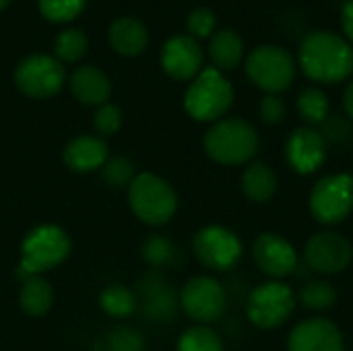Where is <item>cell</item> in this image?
I'll return each instance as SVG.
<instances>
[{"instance_id": "8d00e7d4", "label": "cell", "mask_w": 353, "mask_h": 351, "mask_svg": "<svg viewBox=\"0 0 353 351\" xmlns=\"http://www.w3.org/2000/svg\"><path fill=\"white\" fill-rule=\"evenodd\" d=\"M341 25H343L347 41L353 43V0H347L341 8Z\"/></svg>"}, {"instance_id": "2e32d148", "label": "cell", "mask_w": 353, "mask_h": 351, "mask_svg": "<svg viewBox=\"0 0 353 351\" xmlns=\"http://www.w3.org/2000/svg\"><path fill=\"white\" fill-rule=\"evenodd\" d=\"M288 351H345V339L335 323L314 317L292 329L288 337Z\"/></svg>"}, {"instance_id": "4dcf8cb0", "label": "cell", "mask_w": 353, "mask_h": 351, "mask_svg": "<svg viewBox=\"0 0 353 351\" xmlns=\"http://www.w3.org/2000/svg\"><path fill=\"white\" fill-rule=\"evenodd\" d=\"M87 0H39V12L52 23H66L77 19Z\"/></svg>"}, {"instance_id": "9a60e30c", "label": "cell", "mask_w": 353, "mask_h": 351, "mask_svg": "<svg viewBox=\"0 0 353 351\" xmlns=\"http://www.w3.org/2000/svg\"><path fill=\"white\" fill-rule=\"evenodd\" d=\"M327 159V141L314 126L296 128L285 141V161L288 166L300 174H314Z\"/></svg>"}, {"instance_id": "3957f363", "label": "cell", "mask_w": 353, "mask_h": 351, "mask_svg": "<svg viewBox=\"0 0 353 351\" xmlns=\"http://www.w3.org/2000/svg\"><path fill=\"white\" fill-rule=\"evenodd\" d=\"M70 254L68 234L52 223L33 228L21 244V263L17 269L19 279H29L41 275L58 265H62Z\"/></svg>"}, {"instance_id": "484cf974", "label": "cell", "mask_w": 353, "mask_h": 351, "mask_svg": "<svg viewBox=\"0 0 353 351\" xmlns=\"http://www.w3.org/2000/svg\"><path fill=\"white\" fill-rule=\"evenodd\" d=\"M296 108H298V114L300 118L314 126V124H323L327 118H329V110H331V103H329V97L323 89L319 87H308L304 89L300 95H298V101H296Z\"/></svg>"}, {"instance_id": "d4e9b609", "label": "cell", "mask_w": 353, "mask_h": 351, "mask_svg": "<svg viewBox=\"0 0 353 351\" xmlns=\"http://www.w3.org/2000/svg\"><path fill=\"white\" fill-rule=\"evenodd\" d=\"M298 304L308 310H329L337 302V290L331 281L325 279H310L300 288V294L296 296Z\"/></svg>"}, {"instance_id": "5b68a950", "label": "cell", "mask_w": 353, "mask_h": 351, "mask_svg": "<svg viewBox=\"0 0 353 351\" xmlns=\"http://www.w3.org/2000/svg\"><path fill=\"white\" fill-rule=\"evenodd\" d=\"M232 83L215 66L203 68L184 95V110L196 122H217L232 108Z\"/></svg>"}, {"instance_id": "cb8c5ba5", "label": "cell", "mask_w": 353, "mask_h": 351, "mask_svg": "<svg viewBox=\"0 0 353 351\" xmlns=\"http://www.w3.org/2000/svg\"><path fill=\"white\" fill-rule=\"evenodd\" d=\"M19 304H21L25 314H29V317H43L52 308V304H54L52 285L43 277H39V275L25 279L23 285H21V292H19Z\"/></svg>"}, {"instance_id": "7c38bea8", "label": "cell", "mask_w": 353, "mask_h": 351, "mask_svg": "<svg viewBox=\"0 0 353 351\" xmlns=\"http://www.w3.org/2000/svg\"><path fill=\"white\" fill-rule=\"evenodd\" d=\"M353 259L350 240L337 232H319L308 238L304 246V265L312 273L335 275L343 273Z\"/></svg>"}, {"instance_id": "7402d4cb", "label": "cell", "mask_w": 353, "mask_h": 351, "mask_svg": "<svg viewBox=\"0 0 353 351\" xmlns=\"http://www.w3.org/2000/svg\"><path fill=\"white\" fill-rule=\"evenodd\" d=\"M242 192L254 203H267L275 197L279 180L265 161H250L242 174Z\"/></svg>"}, {"instance_id": "e0dca14e", "label": "cell", "mask_w": 353, "mask_h": 351, "mask_svg": "<svg viewBox=\"0 0 353 351\" xmlns=\"http://www.w3.org/2000/svg\"><path fill=\"white\" fill-rule=\"evenodd\" d=\"M161 66L176 81H190L203 70V50L190 35H174L161 48Z\"/></svg>"}, {"instance_id": "1f68e13d", "label": "cell", "mask_w": 353, "mask_h": 351, "mask_svg": "<svg viewBox=\"0 0 353 351\" xmlns=\"http://www.w3.org/2000/svg\"><path fill=\"white\" fill-rule=\"evenodd\" d=\"M134 178V166L126 157H112L103 166V180L110 188H128Z\"/></svg>"}, {"instance_id": "ffe728a7", "label": "cell", "mask_w": 353, "mask_h": 351, "mask_svg": "<svg viewBox=\"0 0 353 351\" xmlns=\"http://www.w3.org/2000/svg\"><path fill=\"white\" fill-rule=\"evenodd\" d=\"M110 43L122 56H139L149 43L147 27L132 17H122L110 27Z\"/></svg>"}, {"instance_id": "f1b7e54d", "label": "cell", "mask_w": 353, "mask_h": 351, "mask_svg": "<svg viewBox=\"0 0 353 351\" xmlns=\"http://www.w3.org/2000/svg\"><path fill=\"white\" fill-rule=\"evenodd\" d=\"M89 43H87V35L79 29H64L58 33L56 43H54V52L56 58L64 64V62H77L85 56Z\"/></svg>"}, {"instance_id": "4316f807", "label": "cell", "mask_w": 353, "mask_h": 351, "mask_svg": "<svg viewBox=\"0 0 353 351\" xmlns=\"http://www.w3.org/2000/svg\"><path fill=\"white\" fill-rule=\"evenodd\" d=\"M99 304H101L105 314H110L114 319H126L137 310V296L126 285L112 283L101 292Z\"/></svg>"}, {"instance_id": "9c48e42d", "label": "cell", "mask_w": 353, "mask_h": 351, "mask_svg": "<svg viewBox=\"0 0 353 351\" xmlns=\"http://www.w3.org/2000/svg\"><path fill=\"white\" fill-rule=\"evenodd\" d=\"M192 252L207 269L230 271L240 263L244 254V244L230 228L205 225L192 238Z\"/></svg>"}, {"instance_id": "4fadbf2b", "label": "cell", "mask_w": 353, "mask_h": 351, "mask_svg": "<svg viewBox=\"0 0 353 351\" xmlns=\"http://www.w3.org/2000/svg\"><path fill=\"white\" fill-rule=\"evenodd\" d=\"M137 308L147 321L153 323H170L174 321L178 306H180V296H176L174 288L168 283L161 271H149L139 279L137 285Z\"/></svg>"}, {"instance_id": "5bb4252c", "label": "cell", "mask_w": 353, "mask_h": 351, "mask_svg": "<svg viewBox=\"0 0 353 351\" xmlns=\"http://www.w3.org/2000/svg\"><path fill=\"white\" fill-rule=\"evenodd\" d=\"M252 259L256 267L273 281L296 273L300 265L294 244L275 232H263L256 236V240L252 242Z\"/></svg>"}, {"instance_id": "44dd1931", "label": "cell", "mask_w": 353, "mask_h": 351, "mask_svg": "<svg viewBox=\"0 0 353 351\" xmlns=\"http://www.w3.org/2000/svg\"><path fill=\"white\" fill-rule=\"evenodd\" d=\"M209 58L217 70H234L244 60V41L234 29H221L211 37Z\"/></svg>"}, {"instance_id": "6da1fadb", "label": "cell", "mask_w": 353, "mask_h": 351, "mask_svg": "<svg viewBox=\"0 0 353 351\" xmlns=\"http://www.w3.org/2000/svg\"><path fill=\"white\" fill-rule=\"evenodd\" d=\"M300 68L314 83H343L353 74V46L337 33L312 31L300 46Z\"/></svg>"}, {"instance_id": "74e56055", "label": "cell", "mask_w": 353, "mask_h": 351, "mask_svg": "<svg viewBox=\"0 0 353 351\" xmlns=\"http://www.w3.org/2000/svg\"><path fill=\"white\" fill-rule=\"evenodd\" d=\"M343 108H345L347 116L353 120V81L345 87V93H343Z\"/></svg>"}, {"instance_id": "8fae6325", "label": "cell", "mask_w": 353, "mask_h": 351, "mask_svg": "<svg viewBox=\"0 0 353 351\" xmlns=\"http://www.w3.org/2000/svg\"><path fill=\"white\" fill-rule=\"evenodd\" d=\"M180 306L188 319L199 325L217 323L228 308V294L225 288L207 275H196L188 279L180 292Z\"/></svg>"}, {"instance_id": "7a4b0ae2", "label": "cell", "mask_w": 353, "mask_h": 351, "mask_svg": "<svg viewBox=\"0 0 353 351\" xmlns=\"http://www.w3.org/2000/svg\"><path fill=\"white\" fill-rule=\"evenodd\" d=\"M205 153L221 166L250 163L261 147L256 128L244 118L217 120L203 139Z\"/></svg>"}, {"instance_id": "603a6c76", "label": "cell", "mask_w": 353, "mask_h": 351, "mask_svg": "<svg viewBox=\"0 0 353 351\" xmlns=\"http://www.w3.org/2000/svg\"><path fill=\"white\" fill-rule=\"evenodd\" d=\"M141 257L155 271H161L168 267H180L184 263L182 250L172 240H168L165 236H159V234H153L143 242Z\"/></svg>"}, {"instance_id": "8992f818", "label": "cell", "mask_w": 353, "mask_h": 351, "mask_svg": "<svg viewBox=\"0 0 353 351\" xmlns=\"http://www.w3.org/2000/svg\"><path fill=\"white\" fill-rule=\"evenodd\" d=\"M296 294L283 281H267L256 285L246 300V314L256 329H279L296 310Z\"/></svg>"}, {"instance_id": "ba28073f", "label": "cell", "mask_w": 353, "mask_h": 351, "mask_svg": "<svg viewBox=\"0 0 353 351\" xmlns=\"http://www.w3.org/2000/svg\"><path fill=\"white\" fill-rule=\"evenodd\" d=\"M310 213L319 223L335 225L353 213V176L329 174L323 176L310 190Z\"/></svg>"}, {"instance_id": "e575fe53", "label": "cell", "mask_w": 353, "mask_h": 351, "mask_svg": "<svg viewBox=\"0 0 353 351\" xmlns=\"http://www.w3.org/2000/svg\"><path fill=\"white\" fill-rule=\"evenodd\" d=\"M259 114H261V120L265 124H279L283 122L285 118V103L279 95H271L267 93L263 99H261V108H259Z\"/></svg>"}, {"instance_id": "836d02e7", "label": "cell", "mask_w": 353, "mask_h": 351, "mask_svg": "<svg viewBox=\"0 0 353 351\" xmlns=\"http://www.w3.org/2000/svg\"><path fill=\"white\" fill-rule=\"evenodd\" d=\"M215 25H217V19H215L213 10L205 8V6L194 8L186 19V29H188L190 37H194V39L209 37L215 31Z\"/></svg>"}, {"instance_id": "d6a6232c", "label": "cell", "mask_w": 353, "mask_h": 351, "mask_svg": "<svg viewBox=\"0 0 353 351\" xmlns=\"http://www.w3.org/2000/svg\"><path fill=\"white\" fill-rule=\"evenodd\" d=\"M122 126V112L114 103H103L97 108L93 116V128L97 130L99 137H112L120 130Z\"/></svg>"}, {"instance_id": "f546056e", "label": "cell", "mask_w": 353, "mask_h": 351, "mask_svg": "<svg viewBox=\"0 0 353 351\" xmlns=\"http://www.w3.org/2000/svg\"><path fill=\"white\" fill-rule=\"evenodd\" d=\"M99 351H147V343L137 329L118 327L105 333L99 343Z\"/></svg>"}, {"instance_id": "ac0fdd59", "label": "cell", "mask_w": 353, "mask_h": 351, "mask_svg": "<svg viewBox=\"0 0 353 351\" xmlns=\"http://www.w3.org/2000/svg\"><path fill=\"white\" fill-rule=\"evenodd\" d=\"M62 159L72 172L89 174L105 166V161L110 159V149L101 137L81 134L64 147Z\"/></svg>"}, {"instance_id": "83f0119b", "label": "cell", "mask_w": 353, "mask_h": 351, "mask_svg": "<svg viewBox=\"0 0 353 351\" xmlns=\"http://www.w3.org/2000/svg\"><path fill=\"white\" fill-rule=\"evenodd\" d=\"M178 351H225V348L213 329L199 325L182 333L178 339Z\"/></svg>"}, {"instance_id": "d590c367", "label": "cell", "mask_w": 353, "mask_h": 351, "mask_svg": "<svg viewBox=\"0 0 353 351\" xmlns=\"http://www.w3.org/2000/svg\"><path fill=\"white\" fill-rule=\"evenodd\" d=\"M321 134L325 137V141L329 139V141H333V143H343V141L347 139V134H350V126H347L345 120L333 116V118H327V120L323 122Z\"/></svg>"}, {"instance_id": "30bf717a", "label": "cell", "mask_w": 353, "mask_h": 351, "mask_svg": "<svg viewBox=\"0 0 353 351\" xmlns=\"http://www.w3.org/2000/svg\"><path fill=\"white\" fill-rule=\"evenodd\" d=\"M66 81L64 64L46 54H31L14 68V83L27 97L48 99L60 93Z\"/></svg>"}, {"instance_id": "277c9868", "label": "cell", "mask_w": 353, "mask_h": 351, "mask_svg": "<svg viewBox=\"0 0 353 351\" xmlns=\"http://www.w3.org/2000/svg\"><path fill=\"white\" fill-rule=\"evenodd\" d=\"M128 205L147 225H165L178 211V194L168 180L143 172L128 186Z\"/></svg>"}, {"instance_id": "f35d334b", "label": "cell", "mask_w": 353, "mask_h": 351, "mask_svg": "<svg viewBox=\"0 0 353 351\" xmlns=\"http://www.w3.org/2000/svg\"><path fill=\"white\" fill-rule=\"evenodd\" d=\"M10 4V0H0V10H4Z\"/></svg>"}, {"instance_id": "d6986e66", "label": "cell", "mask_w": 353, "mask_h": 351, "mask_svg": "<svg viewBox=\"0 0 353 351\" xmlns=\"http://www.w3.org/2000/svg\"><path fill=\"white\" fill-rule=\"evenodd\" d=\"M70 91L85 106H103L112 95V83L95 66H79L70 74Z\"/></svg>"}, {"instance_id": "52a82bcc", "label": "cell", "mask_w": 353, "mask_h": 351, "mask_svg": "<svg viewBox=\"0 0 353 351\" xmlns=\"http://www.w3.org/2000/svg\"><path fill=\"white\" fill-rule=\"evenodd\" d=\"M246 74L259 89L277 95L294 83L296 60L285 48L261 46L248 54Z\"/></svg>"}]
</instances>
